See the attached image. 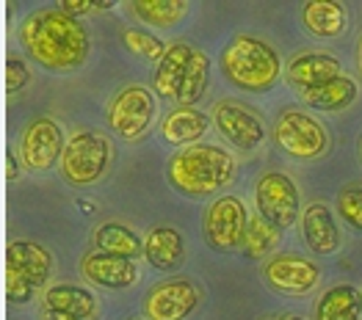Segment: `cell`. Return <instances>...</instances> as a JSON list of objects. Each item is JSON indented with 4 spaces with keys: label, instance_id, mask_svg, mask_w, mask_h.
I'll list each match as a JSON object with an SVG mask.
<instances>
[{
    "label": "cell",
    "instance_id": "cell-1",
    "mask_svg": "<svg viewBox=\"0 0 362 320\" xmlns=\"http://www.w3.org/2000/svg\"><path fill=\"white\" fill-rule=\"evenodd\" d=\"M20 47L25 59L53 75H69L89 64L91 33L83 20L66 14L59 3L30 11L20 23Z\"/></svg>",
    "mask_w": 362,
    "mask_h": 320
},
{
    "label": "cell",
    "instance_id": "cell-2",
    "mask_svg": "<svg viewBox=\"0 0 362 320\" xmlns=\"http://www.w3.org/2000/svg\"><path fill=\"white\" fill-rule=\"evenodd\" d=\"M238 177V160L218 144H194L175 149L166 160V182L185 199H211L227 191Z\"/></svg>",
    "mask_w": 362,
    "mask_h": 320
},
{
    "label": "cell",
    "instance_id": "cell-3",
    "mask_svg": "<svg viewBox=\"0 0 362 320\" xmlns=\"http://www.w3.org/2000/svg\"><path fill=\"white\" fill-rule=\"evenodd\" d=\"M224 81L246 94H266L282 78V56L269 39L255 33H235L218 53Z\"/></svg>",
    "mask_w": 362,
    "mask_h": 320
},
{
    "label": "cell",
    "instance_id": "cell-4",
    "mask_svg": "<svg viewBox=\"0 0 362 320\" xmlns=\"http://www.w3.org/2000/svg\"><path fill=\"white\" fill-rule=\"evenodd\" d=\"M114 141L100 130H75L66 141L59 174L66 185L86 191L111 174Z\"/></svg>",
    "mask_w": 362,
    "mask_h": 320
},
{
    "label": "cell",
    "instance_id": "cell-5",
    "mask_svg": "<svg viewBox=\"0 0 362 320\" xmlns=\"http://www.w3.org/2000/svg\"><path fill=\"white\" fill-rule=\"evenodd\" d=\"M272 138L282 155H288L299 163L318 160V158L329 155V149H332V136H329L327 124L299 105L279 111V117L274 119Z\"/></svg>",
    "mask_w": 362,
    "mask_h": 320
},
{
    "label": "cell",
    "instance_id": "cell-6",
    "mask_svg": "<svg viewBox=\"0 0 362 320\" xmlns=\"http://www.w3.org/2000/svg\"><path fill=\"white\" fill-rule=\"evenodd\" d=\"M158 97L141 83H124L105 105V127L122 141H139L155 127Z\"/></svg>",
    "mask_w": 362,
    "mask_h": 320
},
{
    "label": "cell",
    "instance_id": "cell-7",
    "mask_svg": "<svg viewBox=\"0 0 362 320\" xmlns=\"http://www.w3.org/2000/svg\"><path fill=\"white\" fill-rule=\"evenodd\" d=\"M249 210L238 194L216 196L202 213V240L216 254H235L249 232Z\"/></svg>",
    "mask_w": 362,
    "mask_h": 320
},
{
    "label": "cell",
    "instance_id": "cell-8",
    "mask_svg": "<svg viewBox=\"0 0 362 320\" xmlns=\"http://www.w3.org/2000/svg\"><path fill=\"white\" fill-rule=\"evenodd\" d=\"M255 204L257 215L266 218L279 232L291 230L296 221H302V194L293 177L279 169H269L255 182Z\"/></svg>",
    "mask_w": 362,
    "mask_h": 320
},
{
    "label": "cell",
    "instance_id": "cell-9",
    "mask_svg": "<svg viewBox=\"0 0 362 320\" xmlns=\"http://www.w3.org/2000/svg\"><path fill=\"white\" fill-rule=\"evenodd\" d=\"M66 141L69 138H64V127L53 117H33L23 127L17 141V155L23 169L28 174H47L59 169Z\"/></svg>",
    "mask_w": 362,
    "mask_h": 320
},
{
    "label": "cell",
    "instance_id": "cell-10",
    "mask_svg": "<svg viewBox=\"0 0 362 320\" xmlns=\"http://www.w3.org/2000/svg\"><path fill=\"white\" fill-rule=\"evenodd\" d=\"M211 119L218 136L238 152H255L266 144L269 127H266L263 114L235 97H224V100L213 102Z\"/></svg>",
    "mask_w": 362,
    "mask_h": 320
},
{
    "label": "cell",
    "instance_id": "cell-11",
    "mask_svg": "<svg viewBox=\"0 0 362 320\" xmlns=\"http://www.w3.org/2000/svg\"><path fill=\"white\" fill-rule=\"evenodd\" d=\"M260 273H263L266 288L276 295L302 298L318 288L324 268L304 254H296V251H276L269 260H263Z\"/></svg>",
    "mask_w": 362,
    "mask_h": 320
},
{
    "label": "cell",
    "instance_id": "cell-12",
    "mask_svg": "<svg viewBox=\"0 0 362 320\" xmlns=\"http://www.w3.org/2000/svg\"><path fill=\"white\" fill-rule=\"evenodd\" d=\"M202 304V288L191 276H169L152 285L141 309L147 320H188Z\"/></svg>",
    "mask_w": 362,
    "mask_h": 320
},
{
    "label": "cell",
    "instance_id": "cell-13",
    "mask_svg": "<svg viewBox=\"0 0 362 320\" xmlns=\"http://www.w3.org/2000/svg\"><path fill=\"white\" fill-rule=\"evenodd\" d=\"M78 271L83 282L103 290H127L139 282V265L127 257L105 254V251H89L78 262Z\"/></svg>",
    "mask_w": 362,
    "mask_h": 320
},
{
    "label": "cell",
    "instance_id": "cell-14",
    "mask_svg": "<svg viewBox=\"0 0 362 320\" xmlns=\"http://www.w3.org/2000/svg\"><path fill=\"white\" fill-rule=\"evenodd\" d=\"M302 240L315 257H332L343 246L337 215L324 202H310L302 213Z\"/></svg>",
    "mask_w": 362,
    "mask_h": 320
},
{
    "label": "cell",
    "instance_id": "cell-15",
    "mask_svg": "<svg viewBox=\"0 0 362 320\" xmlns=\"http://www.w3.org/2000/svg\"><path fill=\"white\" fill-rule=\"evenodd\" d=\"M211 122L213 119L197 105H175L160 117L158 133L169 146L185 149V146L202 144L205 133L211 130Z\"/></svg>",
    "mask_w": 362,
    "mask_h": 320
},
{
    "label": "cell",
    "instance_id": "cell-16",
    "mask_svg": "<svg viewBox=\"0 0 362 320\" xmlns=\"http://www.w3.org/2000/svg\"><path fill=\"white\" fill-rule=\"evenodd\" d=\"M337 75H343L337 56L321 53V50L296 53V56H291L288 64H285V81H288V86H293L299 94L324 86V83H329Z\"/></svg>",
    "mask_w": 362,
    "mask_h": 320
},
{
    "label": "cell",
    "instance_id": "cell-17",
    "mask_svg": "<svg viewBox=\"0 0 362 320\" xmlns=\"http://www.w3.org/2000/svg\"><path fill=\"white\" fill-rule=\"evenodd\" d=\"M194 53H197V47H191L188 42H172L169 45L166 56L158 61L155 69H152L150 88L155 91L158 100L177 105L182 81H185V72H188V64L194 59Z\"/></svg>",
    "mask_w": 362,
    "mask_h": 320
},
{
    "label": "cell",
    "instance_id": "cell-18",
    "mask_svg": "<svg viewBox=\"0 0 362 320\" xmlns=\"http://www.w3.org/2000/svg\"><path fill=\"white\" fill-rule=\"evenodd\" d=\"M144 260L160 273H177L185 265V237L177 227L158 224L144 235Z\"/></svg>",
    "mask_w": 362,
    "mask_h": 320
},
{
    "label": "cell",
    "instance_id": "cell-19",
    "mask_svg": "<svg viewBox=\"0 0 362 320\" xmlns=\"http://www.w3.org/2000/svg\"><path fill=\"white\" fill-rule=\"evenodd\" d=\"M6 262H11L36 290H47V282L53 276V254L45 243L36 240H11L6 246Z\"/></svg>",
    "mask_w": 362,
    "mask_h": 320
},
{
    "label": "cell",
    "instance_id": "cell-20",
    "mask_svg": "<svg viewBox=\"0 0 362 320\" xmlns=\"http://www.w3.org/2000/svg\"><path fill=\"white\" fill-rule=\"evenodd\" d=\"M299 14L313 39H340L349 33V11L337 0H307Z\"/></svg>",
    "mask_w": 362,
    "mask_h": 320
},
{
    "label": "cell",
    "instance_id": "cell-21",
    "mask_svg": "<svg viewBox=\"0 0 362 320\" xmlns=\"http://www.w3.org/2000/svg\"><path fill=\"white\" fill-rule=\"evenodd\" d=\"M299 97H302L304 108H313L318 114H340L357 102L360 88H357V81L351 75H337L324 86L302 91Z\"/></svg>",
    "mask_w": 362,
    "mask_h": 320
},
{
    "label": "cell",
    "instance_id": "cell-22",
    "mask_svg": "<svg viewBox=\"0 0 362 320\" xmlns=\"http://www.w3.org/2000/svg\"><path fill=\"white\" fill-rule=\"evenodd\" d=\"M362 318V292L349 285L337 282L318 295L313 304V320H360Z\"/></svg>",
    "mask_w": 362,
    "mask_h": 320
},
{
    "label": "cell",
    "instance_id": "cell-23",
    "mask_svg": "<svg viewBox=\"0 0 362 320\" xmlns=\"http://www.w3.org/2000/svg\"><path fill=\"white\" fill-rule=\"evenodd\" d=\"M45 304L56 307L61 312H69V315H78L83 320H97L100 315V301L97 295L83 288V285H72V282H59V285H50L45 295H42Z\"/></svg>",
    "mask_w": 362,
    "mask_h": 320
},
{
    "label": "cell",
    "instance_id": "cell-24",
    "mask_svg": "<svg viewBox=\"0 0 362 320\" xmlns=\"http://www.w3.org/2000/svg\"><path fill=\"white\" fill-rule=\"evenodd\" d=\"M94 249L105 251V254H117L136 260L139 254H144V237L136 232L133 227L119 224V221H105L94 230Z\"/></svg>",
    "mask_w": 362,
    "mask_h": 320
},
{
    "label": "cell",
    "instance_id": "cell-25",
    "mask_svg": "<svg viewBox=\"0 0 362 320\" xmlns=\"http://www.w3.org/2000/svg\"><path fill=\"white\" fill-rule=\"evenodd\" d=\"M133 17L141 25H150L158 30L177 28L191 11L188 0H133L130 3Z\"/></svg>",
    "mask_w": 362,
    "mask_h": 320
},
{
    "label": "cell",
    "instance_id": "cell-26",
    "mask_svg": "<svg viewBox=\"0 0 362 320\" xmlns=\"http://www.w3.org/2000/svg\"><path fill=\"white\" fill-rule=\"evenodd\" d=\"M119 36H122V45L127 47V53L133 59L144 61V64H158V61L166 56V50H169V45L160 36H155L150 28L130 25V28H122Z\"/></svg>",
    "mask_w": 362,
    "mask_h": 320
},
{
    "label": "cell",
    "instance_id": "cell-27",
    "mask_svg": "<svg viewBox=\"0 0 362 320\" xmlns=\"http://www.w3.org/2000/svg\"><path fill=\"white\" fill-rule=\"evenodd\" d=\"M208 86H211V59L205 50H197L191 64H188L177 105H197L208 94Z\"/></svg>",
    "mask_w": 362,
    "mask_h": 320
},
{
    "label": "cell",
    "instance_id": "cell-28",
    "mask_svg": "<svg viewBox=\"0 0 362 320\" xmlns=\"http://www.w3.org/2000/svg\"><path fill=\"white\" fill-rule=\"evenodd\" d=\"M279 230L272 227L266 218H260V215H252V221H249V232H246V240H243V254L249 257V260H269L272 257V249L276 246V240H279Z\"/></svg>",
    "mask_w": 362,
    "mask_h": 320
},
{
    "label": "cell",
    "instance_id": "cell-29",
    "mask_svg": "<svg viewBox=\"0 0 362 320\" xmlns=\"http://www.w3.org/2000/svg\"><path fill=\"white\" fill-rule=\"evenodd\" d=\"M334 207H337V215L343 218V224L349 230L362 235V185L360 182H351V185H343L337 191V199H334Z\"/></svg>",
    "mask_w": 362,
    "mask_h": 320
},
{
    "label": "cell",
    "instance_id": "cell-30",
    "mask_svg": "<svg viewBox=\"0 0 362 320\" xmlns=\"http://www.w3.org/2000/svg\"><path fill=\"white\" fill-rule=\"evenodd\" d=\"M36 288L30 285L28 279L11 265V262H6V298H8V304H14V307H25L30 304L33 298H36Z\"/></svg>",
    "mask_w": 362,
    "mask_h": 320
},
{
    "label": "cell",
    "instance_id": "cell-31",
    "mask_svg": "<svg viewBox=\"0 0 362 320\" xmlns=\"http://www.w3.org/2000/svg\"><path fill=\"white\" fill-rule=\"evenodd\" d=\"M30 81H33V72H30L28 61L20 53H8L6 56V94L14 97V94L25 91Z\"/></svg>",
    "mask_w": 362,
    "mask_h": 320
},
{
    "label": "cell",
    "instance_id": "cell-32",
    "mask_svg": "<svg viewBox=\"0 0 362 320\" xmlns=\"http://www.w3.org/2000/svg\"><path fill=\"white\" fill-rule=\"evenodd\" d=\"M61 8L72 17H89V14H103V11H111L117 3L114 0H105V3H91V0H61Z\"/></svg>",
    "mask_w": 362,
    "mask_h": 320
},
{
    "label": "cell",
    "instance_id": "cell-33",
    "mask_svg": "<svg viewBox=\"0 0 362 320\" xmlns=\"http://www.w3.org/2000/svg\"><path fill=\"white\" fill-rule=\"evenodd\" d=\"M25 169H23V163H20V155H14V149H8L6 152V179L8 182H14V179H20Z\"/></svg>",
    "mask_w": 362,
    "mask_h": 320
},
{
    "label": "cell",
    "instance_id": "cell-34",
    "mask_svg": "<svg viewBox=\"0 0 362 320\" xmlns=\"http://www.w3.org/2000/svg\"><path fill=\"white\" fill-rule=\"evenodd\" d=\"M39 320H83L78 318V315H69V312H61L56 307H50V304H39Z\"/></svg>",
    "mask_w": 362,
    "mask_h": 320
},
{
    "label": "cell",
    "instance_id": "cell-35",
    "mask_svg": "<svg viewBox=\"0 0 362 320\" xmlns=\"http://www.w3.org/2000/svg\"><path fill=\"white\" fill-rule=\"evenodd\" d=\"M276 320H304L302 315H293V312H285V315H279Z\"/></svg>",
    "mask_w": 362,
    "mask_h": 320
},
{
    "label": "cell",
    "instance_id": "cell-36",
    "mask_svg": "<svg viewBox=\"0 0 362 320\" xmlns=\"http://www.w3.org/2000/svg\"><path fill=\"white\" fill-rule=\"evenodd\" d=\"M357 64H360V72H362V39L360 45H357Z\"/></svg>",
    "mask_w": 362,
    "mask_h": 320
},
{
    "label": "cell",
    "instance_id": "cell-37",
    "mask_svg": "<svg viewBox=\"0 0 362 320\" xmlns=\"http://www.w3.org/2000/svg\"><path fill=\"white\" fill-rule=\"evenodd\" d=\"M357 152H360V160H362V133H360V141H357Z\"/></svg>",
    "mask_w": 362,
    "mask_h": 320
},
{
    "label": "cell",
    "instance_id": "cell-38",
    "mask_svg": "<svg viewBox=\"0 0 362 320\" xmlns=\"http://www.w3.org/2000/svg\"><path fill=\"white\" fill-rule=\"evenodd\" d=\"M127 320H147V318H127Z\"/></svg>",
    "mask_w": 362,
    "mask_h": 320
},
{
    "label": "cell",
    "instance_id": "cell-39",
    "mask_svg": "<svg viewBox=\"0 0 362 320\" xmlns=\"http://www.w3.org/2000/svg\"><path fill=\"white\" fill-rule=\"evenodd\" d=\"M263 320H276V318H263Z\"/></svg>",
    "mask_w": 362,
    "mask_h": 320
}]
</instances>
